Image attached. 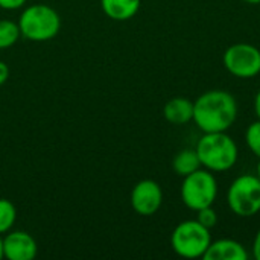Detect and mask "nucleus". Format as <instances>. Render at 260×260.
Masks as SVG:
<instances>
[{"instance_id":"f3484780","label":"nucleus","mask_w":260,"mask_h":260,"mask_svg":"<svg viewBox=\"0 0 260 260\" xmlns=\"http://www.w3.org/2000/svg\"><path fill=\"white\" fill-rule=\"evenodd\" d=\"M201 225H204L206 229L212 230L216 224H218V213L215 212L213 206L210 207H204L201 210L197 212V218H195Z\"/></svg>"},{"instance_id":"9d476101","label":"nucleus","mask_w":260,"mask_h":260,"mask_svg":"<svg viewBox=\"0 0 260 260\" xmlns=\"http://www.w3.org/2000/svg\"><path fill=\"white\" fill-rule=\"evenodd\" d=\"M204 260H247V248L235 239H218L212 241L207 251L203 256Z\"/></svg>"},{"instance_id":"f03ea898","label":"nucleus","mask_w":260,"mask_h":260,"mask_svg":"<svg viewBox=\"0 0 260 260\" xmlns=\"http://www.w3.org/2000/svg\"><path fill=\"white\" fill-rule=\"evenodd\" d=\"M195 151L201 166L210 172H227L238 163L239 149L236 142L224 133H204L198 140Z\"/></svg>"},{"instance_id":"423d86ee","label":"nucleus","mask_w":260,"mask_h":260,"mask_svg":"<svg viewBox=\"0 0 260 260\" xmlns=\"http://www.w3.org/2000/svg\"><path fill=\"white\" fill-rule=\"evenodd\" d=\"M229 209L241 218H251L260 212V180L257 175H241L229 187Z\"/></svg>"},{"instance_id":"aec40b11","label":"nucleus","mask_w":260,"mask_h":260,"mask_svg":"<svg viewBox=\"0 0 260 260\" xmlns=\"http://www.w3.org/2000/svg\"><path fill=\"white\" fill-rule=\"evenodd\" d=\"M9 76V67L6 66V62L0 61V85H3L8 81Z\"/></svg>"},{"instance_id":"dca6fc26","label":"nucleus","mask_w":260,"mask_h":260,"mask_svg":"<svg viewBox=\"0 0 260 260\" xmlns=\"http://www.w3.org/2000/svg\"><path fill=\"white\" fill-rule=\"evenodd\" d=\"M245 143L248 149L260 158V119L248 125L245 131Z\"/></svg>"},{"instance_id":"4468645a","label":"nucleus","mask_w":260,"mask_h":260,"mask_svg":"<svg viewBox=\"0 0 260 260\" xmlns=\"http://www.w3.org/2000/svg\"><path fill=\"white\" fill-rule=\"evenodd\" d=\"M21 32L18 23L11 20H0V49H8L17 43Z\"/></svg>"},{"instance_id":"f257e3e1","label":"nucleus","mask_w":260,"mask_h":260,"mask_svg":"<svg viewBox=\"0 0 260 260\" xmlns=\"http://www.w3.org/2000/svg\"><path fill=\"white\" fill-rule=\"evenodd\" d=\"M236 119L238 102L225 90H209L193 101V122L203 133L229 131Z\"/></svg>"},{"instance_id":"0eeeda50","label":"nucleus","mask_w":260,"mask_h":260,"mask_svg":"<svg viewBox=\"0 0 260 260\" xmlns=\"http://www.w3.org/2000/svg\"><path fill=\"white\" fill-rule=\"evenodd\" d=\"M222 62L230 75L251 79L260 73V50L248 43H236L224 52Z\"/></svg>"},{"instance_id":"6e6552de","label":"nucleus","mask_w":260,"mask_h":260,"mask_svg":"<svg viewBox=\"0 0 260 260\" xmlns=\"http://www.w3.org/2000/svg\"><path fill=\"white\" fill-rule=\"evenodd\" d=\"M163 204V190L154 180H142L131 190V207L140 216L155 215Z\"/></svg>"},{"instance_id":"7ed1b4c3","label":"nucleus","mask_w":260,"mask_h":260,"mask_svg":"<svg viewBox=\"0 0 260 260\" xmlns=\"http://www.w3.org/2000/svg\"><path fill=\"white\" fill-rule=\"evenodd\" d=\"M18 27L21 35L30 41H49L59 32L61 18L53 8L38 3L23 11Z\"/></svg>"},{"instance_id":"20e7f679","label":"nucleus","mask_w":260,"mask_h":260,"mask_svg":"<svg viewBox=\"0 0 260 260\" xmlns=\"http://www.w3.org/2000/svg\"><path fill=\"white\" fill-rule=\"evenodd\" d=\"M212 242L210 230L197 219L180 222L171 235V247L175 254L184 259H203Z\"/></svg>"},{"instance_id":"b1692460","label":"nucleus","mask_w":260,"mask_h":260,"mask_svg":"<svg viewBox=\"0 0 260 260\" xmlns=\"http://www.w3.org/2000/svg\"><path fill=\"white\" fill-rule=\"evenodd\" d=\"M256 175H257V178L260 180V161L259 165H257V169H256Z\"/></svg>"},{"instance_id":"a211bd4d","label":"nucleus","mask_w":260,"mask_h":260,"mask_svg":"<svg viewBox=\"0 0 260 260\" xmlns=\"http://www.w3.org/2000/svg\"><path fill=\"white\" fill-rule=\"evenodd\" d=\"M24 3L26 0H0V8L14 11V9H20L21 6H24Z\"/></svg>"},{"instance_id":"2eb2a0df","label":"nucleus","mask_w":260,"mask_h":260,"mask_svg":"<svg viewBox=\"0 0 260 260\" xmlns=\"http://www.w3.org/2000/svg\"><path fill=\"white\" fill-rule=\"evenodd\" d=\"M17 219L15 206L5 198H0V235L8 233Z\"/></svg>"},{"instance_id":"5701e85b","label":"nucleus","mask_w":260,"mask_h":260,"mask_svg":"<svg viewBox=\"0 0 260 260\" xmlns=\"http://www.w3.org/2000/svg\"><path fill=\"white\" fill-rule=\"evenodd\" d=\"M3 257V239L0 238V259Z\"/></svg>"},{"instance_id":"ddd939ff","label":"nucleus","mask_w":260,"mask_h":260,"mask_svg":"<svg viewBox=\"0 0 260 260\" xmlns=\"http://www.w3.org/2000/svg\"><path fill=\"white\" fill-rule=\"evenodd\" d=\"M201 161L195 149H181L172 160V169L180 177H187L192 172L201 169Z\"/></svg>"},{"instance_id":"1a4fd4ad","label":"nucleus","mask_w":260,"mask_h":260,"mask_svg":"<svg viewBox=\"0 0 260 260\" xmlns=\"http://www.w3.org/2000/svg\"><path fill=\"white\" fill-rule=\"evenodd\" d=\"M37 253V242L26 232H11L3 238V257L6 259L32 260Z\"/></svg>"},{"instance_id":"39448f33","label":"nucleus","mask_w":260,"mask_h":260,"mask_svg":"<svg viewBox=\"0 0 260 260\" xmlns=\"http://www.w3.org/2000/svg\"><path fill=\"white\" fill-rule=\"evenodd\" d=\"M180 195L183 204L193 212L213 206L218 197V181L213 172L201 168L184 177Z\"/></svg>"},{"instance_id":"f8f14e48","label":"nucleus","mask_w":260,"mask_h":260,"mask_svg":"<svg viewBox=\"0 0 260 260\" xmlns=\"http://www.w3.org/2000/svg\"><path fill=\"white\" fill-rule=\"evenodd\" d=\"M142 0H101L102 11L116 21L131 20L140 9Z\"/></svg>"},{"instance_id":"4be33fe9","label":"nucleus","mask_w":260,"mask_h":260,"mask_svg":"<svg viewBox=\"0 0 260 260\" xmlns=\"http://www.w3.org/2000/svg\"><path fill=\"white\" fill-rule=\"evenodd\" d=\"M245 3H250V5H260V0H242Z\"/></svg>"},{"instance_id":"412c9836","label":"nucleus","mask_w":260,"mask_h":260,"mask_svg":"<svg viewBox=\"0 0 260 260\" xmlns=\"http://www.w3.org/2000/svg\"><path fill=\"white\" fill-rule=\"evenodd\" d=\"M254 113H256L257 119H260V90L254 98Z\"/></svg>"},{"instance_id":"6ab92c4d","label":"nucleus","mask_w":260,"mask_h":260,"mask_svg":"<svg viewBox=\"0 0 260 260\" xmlns=\"http://www.w3.org/2000/svg\"><path fill=\"white\" fill-rule=\"evenodd\" d=\"M253 256L256 260H260V229L253 241Z\"/></svg>"},{"instance_id":"9b49d317","label":"nucleus","mask_w":260,"mask_h":260,"mask_svg":"<svg viewBox=\"0 0 260 260\" xmlns=\"http://www.w3.org/2000/svg\"><path fill=\"white\" fill-rule=\"evenodd\" d=\"M163 116L169 123L186 125L193 120V101L187 98H172L163 108Z\"/></svg>"}]
</instances>
